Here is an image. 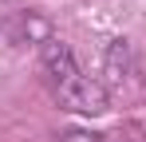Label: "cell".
<instances>
[{
    "label": "cell",
    "instance_id": "obj_1",
    "mask_svg": "<svg viewBox=\"0 0 146 142\" xmlns=\"http://www.w3.org/2000/svg\"><path fill=\"white\" fill-rule=\"evenodd\" d=\"M40 63H44V75H48L51 91H55V99L63 107H71L79 115H103L107 111V91L99 87L95 79H87L79 71L71 47L63 44V40H44Z\"/></svg>",
    "mask_w": 146,
    "mask_h": 142
},
{
    "label": "cell",
    "instance_id": "obj_2",
    "mask_svg": "<svg viewBox=\"0 0 146 142\" xmlns=\"http://www.w3.org/2000/svg\"><path fill=\"white\" fill-rule=\"evenodd\" d=\"M63 142H95V134H87V130H67Z\"/></svg>",
    "mask_w": 146,
    "mask_h": 142
}]
</instances>
